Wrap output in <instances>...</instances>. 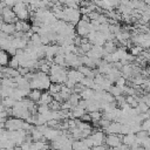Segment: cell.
Instances as JSON below:
<instances>
[{"mask_svg":"<svg viewBox=\"0 0 150 150\" xmlns=\"http://www.w3.org/2000/svg\"><path fill=\"white\" fill-rule=\"evenodd\" d=\"M76 32L80 36H87L89 35L91 32H93V28H91V25L90 22H86L83 20H81L79 23H77V28H76Z\"/></svg>","mask_w":150,"mask_h":150,"instance_id":"6da1fadb","label":"cell"},{"mask_svg":"<svg viewBox=\"0 0 150 150\" xmlns=\"http://www.w3.org/2000/svg\"><path fill=\"white\" fill-rule=\"evenodd\" d=\"M105 143L110 148H117L123 143V136H118V135H108L105 137Z\"/></svg>","mask_w":150,"mask_h":150,"instance_id":"7a4b0ae2","label":"cell"},{"mask_svg":"<svg viewBox=\"0 0 150 150\" xmlns=\"http://www.w3.org/2000/svg\"><path fill=\"white\" fill-rule=\"evenodd\" d=\"M16 28H15V23H6V22H1V32L11 35L13 33H15Z\"/></svg>","mask_w":150,"mask_h":150,"instance_id":"3957f363","label":"cell"},{"mask_svg":"<svg viewBox=\"0 0 150 150\" xmlns=\"http://www.w3.org/2000/svg\"><path fill=\"white\" fill-rule=\"evenodd\" d=\"M136 142H137V137L134 134H128V135H124L123 136V144H125L128 146L134 145Z\"/></svg>","mask_w":150,"mask_h":150,"instance_id":"277c9868","label":"cell"},{"mask_svg":"<svg viewBox=\"0 0 150 150\" xmlns=\"http://www.w3.org/2000/svg\"><path fill=\"white\" fill-rule=\"evenodd\" d=\"M53 101H54V97H53L52 94L43 93L42 96H41V100L39 101V104H41V105H49Z\"/></svg>","mask_w":150,"mask_h":150,"instance_id":"5b68a950","label":"cell"},{"mask_svg":"<svg viewBox=\"0 0 150 150\" xmlns=\"http://www.w3.org/2000/svg\"><path fill=\"white\" fill-rule=\"evenodd\" d=\"M28 96H29V100H30V101H33V102H39V101L41 100L42 94H41V91L38 90V89H33V90H30V93H29Z\"/></svg>","mask_w":150,"mask_h":150,"instance_id":"8992f818","label":"cell"},{"mask_svg":"<svg viewBox=\"0 0 150 150\" xmlns=\"http://www.w3.org/2000/svg\"><path fill=\"white\" fill-rule=\"evenodd\" d=\"M48 90H49V94H52V95L60 94L61 90H62V84H59V83H52Z\"/></svg>","mask_w":150,"mask_h":150,"instance_id":"52a82bcc","label":"cell"},{"mask_svg":"<svg viewBox=\"0 0 150 150\" xmlns=\"http://www.w3.org/2000/svg\"><path fill=\"white\" fill-rule=\"evenodd\" d=\"M8 55H9V54H8L7 52L1 50V64H2V67H6V64L11 62V60H9V56H8Z\"/></svg>","mask_w":150,"mask_h":150,"instance_id":"ba28073f","label":"cell"},{"mask_svg":"<svg viewBox=\"0 0 150 150\" xmlns=\"http://www.w3.org/2000/svg\"><path fill=\"white\" fill-rule=\"evenodd\" d=\"M82 121H86V122H91V116L90 114H84L82 117H81Z\"/></svg>","mask_w":150,"mask_h":150,"instance_id":"9c48e42d","label":"cell"}]
</instances>
